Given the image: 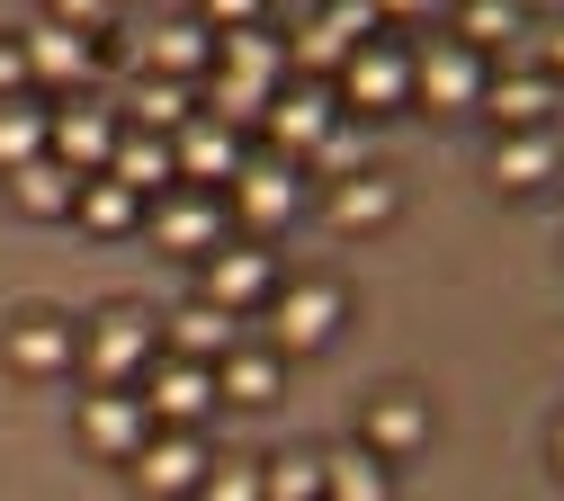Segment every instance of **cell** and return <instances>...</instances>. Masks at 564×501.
<instances>
[{
  "mask_svg": "<svg viewBox=\"0 0 564 501\" xmlns=\"http://www.w3.org/2000/svg\"><path fill=\"white\" fill-rule=\"evenodd\" d=\"M484 81H492V63L475 54V45H412V99L421 108H440V117H466V108H484Z\"/></svg>",
  "mask_w": 564,
  "mask_h": 501,
  "instance_id": "8fae6325",
  "label": "cell"
},
{
  "mask_svg": "<svg viewBox=\"0 0 564 501\" xmlns=\"http://www.w3.org/2000/svg\"><path fill=\"white\" fill-rule=\"evenodd\" d=\"M305 162H288V153H251L242 171H234V188H225V206H234V225L251 233V242H269V233H288L296 215H305Z\"/></svg>",
  "mask_w": 564,
  "mask_h": 501,
  "instance_id": "7a4b0ae2",
  "label": "cell"
},
{
  "mask_svg": "<svg viewBox=\"0 0 564 501\" xmlns=\"http://www.w3.org/2000/svg\"><path fill=\"white\" fill-rule=\"evenodd\" d=\"M251 331H242V314H225V305H206V296H188L171 323H162V349L171 358H197V368H216V358H234Z\"/></svg>",
  "mask_w": 564,
  "mask_h": 501,
  "instance_id": "e0dca14e",
  "label": "cell"
},
{
  "mask_svg": "<svg viewBox=\"0 0 564 501\" xmlns=\"http://www.w3.org/2000/svg\"><path fill=\"white\" fill-rule=\"evenodd\" d=\"M359 171H368V126H359V117H340V126L314 143V153H305V179L332 188V179H359Z\"/></svg>",
  "mask_w": 564,
  "mask_h": 501,
  "instance_id": "f1b7e54d",
  "label": "cell"
},
{
  "mask_svg": "<svg viewBox=\"0 0 564 501\" xmlns=\"http://www.w3.org/2000/svg\"><path fill=\"white\" fill-rule=\"evenodd\" d=\"M206 466H216V457H206L197 429H153V439L126 457V475H134V492H144V501H197Z\"/></svg>",
  "mask_w": 564,
  "mask_h": 501,
  "instance_id": "4fadbf2b",
  "label": "cell"
},
{
  "mask_svg": "<svg viewBox=\"0 0 564 501\" xmlns=\"http://www.w3.org/2000/svg\"><path fill=\"white\" fill-rule=\"evenodd\" d=\"M117 134H126V108H99L90 90H73V99H54V134H45V153H54L63 171L99 179V171L117 162Z\"/></svg>",
  "mask_w": 564,
  "mask_h": 501,
  "instance_id": "52a82bcc",
  "label": "cell"
},
{
  "mask_svg": "<svg viewBox=\"0 0 564 501\" xmlns=\"http://www.w3.org/2000/svg\"><path fill=\"white\" fill-rule=\"evenodd\" d=\"M260 10H269V0H197V19L216 28V36H234V28H260Z\"/></svg>",
  "mask_w": 564,
  "mask_h": 501,
  "instance_id": "836d02e7",
  "label": "cell"
},
{
  "mask_svg": "<svg viewBox=\"0 0 564 501\" xmlns=\"http://www.w3.org/2000/svg\"><path fill=\"white\" fill-rule=\"evenodd\" d=\"M144 233H153L162 251H180V260H206V251L234 233V206H225L216 188H162V197L144 206Z\"/></svg>",
  "mask_w": 564,
  "mask_h": 501,
  "instance_id": "8992f818",
  "label": "cell"
},
{
  "mask_svg": "<svg viewBox=\"0 0 564 501\" xmlns=\"http://www.w3.org/2000/svg\"><path fill=\"white\" fill-rule=\"evenodd\" d=\"M484 117L502 126V134H529L555 117V72L546 63H511V72H492L484 81Z\"/></svg>",
  "mask_w": 564,
  "mask_h": 501,
  "instance_id": "2e32d148",
  "label": "cell"
},
{
  "mask_svg": "<svg viewBox=\"0 0 564 501\" xmlns=\"http://www.w3.org/2000/svg\"><path fill=\"white\" fill-rule=\"evenodd\" d=\"M555 171H564V143H555V126L492 134V179H502V188H546Z\"/></svg>",
  "mask_w": 564,
  "mask_h": 501,
  "instance_id": "603a6c76",
  "label": "cell"
},
{
  "mask_svg": "<svg viewBox=\"0 0 564 501\" xmlns=\"http://www.w3.org/2000/svg\"><path fill=\"white\" fill-rule=\"evenodd\" d=\"M19 45H28V90L73 99V90H90V81H99V45H90L82 28H63V19H28V28H19Z\"/></svg>",
  "mask_w": 564,
  "mask_h": 501,
  "instance_id": "30bf717a",
  "label": "cell"
},
{
  "mask_svg": "<svg viewBox=\"0 0 564 501\" xmlns=\"http://www.w3.org/2000/svg\"><path fill=\"white\" fill-rule=\"evenodd\" d=\"M162 358V314L153 305H99L82 323V368L90 385H144V368Z\"/></svg>",
  "mask_w": 564,
  "mask_h": 501,
  "instance_id": "6da1fadb",
  "label": "cell"
},
{
  "mask_svg": "<svg viewBox=\"0 0 564 501\" xmlns=\"http://www.w3.org/2000/svg\"><path fill=\"white\" fill-rule=\"evenodd\" d=\"M0 358H10V377H73V368H82V314H63V305H19Z\"/></svg>",
  "mask_w": 564,
  "mask_h": 501,
  "instance_id": "5b68a950",
  "label": "cell"
},
{
  "mask_svg": "<svg viewBox=\"0 0 564 501\" xmlns=\"http://www.w3.org/2000/svg\"><path fill=\"white\" fill-rule=\"evenodd\" d=\"M45 19H63V28H82V36H99V28L117 19V0H45Z\"/></svg>",
  "mask_w": 564,
  "mask_h": 501,
  "instance_id": "d6a6232c",
  "label": "cell"
},
{
  "mask_svg": "<svg viewBox=\"0 0 564 501\" xmlns=\"http://www.w3.org/2000/svg\"><path fill=\"white\" fill-rule=\"evenodd\" d=\"M340 323H349L340 277H278V296H269V349H278V358H314V349H332Z\"/></svg>",
  "mask_w": 564,
  "mask_h": 501,
  "instance_id": "3957f363",
  "label": "cell"
},
{
  "mask_svg": "<svg viewBox=\"0 0 564 501\" xmlns=\"http://www.w3.org/2000/svg\"><path fill=\"white\" fill-rule=\"evenodd\" d=\"M340 117H394V108H412V45H386V36H368L359 54L340 63Z\"/></svg>",
  "mask_w": 564,
  "mask_h": 501,
  "instance_id": "277c9868",
  "label": "cell"
},
{
  "mask_svg": "<svg viewBox=\"0 0 564 501\" xmlns=\"http://www.w3.org/2000/svg\"><path fill=\"white\" fill-rule=\"evenodd\" d=\"M10 197H19V215H36V225H73V206H82V171H63L54 153H36V162L10 171Z\"/></svg>",
  "mask_w": 564,
  "mask_h": 501,
  "instance_id": "ffe728a7",
  "label": "cell"
},
{
  "mask_svg": "<svg viewBox=\"0 0 564 501\" xmlns=\"http://www.w3.org/2000/svg\"><path fill=\"white\" fill-rule=\"evenodd\" d=\"M197 117V81H162V72H144V81L126 90V126H144V134H180Z\"/></svg>",
  "mask_w": 564,
  "mask_h": 501,
  "instance_id": "4316f807",
  "label": "cell"
},
{
  "mask_svg": "<svg viewBox=\"0 0 564 501\" xmlns=\"http://www.w3.org/2000/svg\"><path fill=\"white\" fill-rule=\"evenodd\" d=\"M197 296H206V305H225V314L269 305V296H278V260H269V242H251V233L234 242V233H225L216 251L197 260Z\"/></svg>",
  "mask_w": 564,
  "mask_h": 501,
  "instance_id": "ba28073f",
  "label": "cell"
},
{
  "mask_svg": "<svg viewBox=\"0 0 564 501\" xmlns=\"http://www.w3.org/2000/svg\"><path fill=\"white\" fill-rule=\"evenodd\" d=\"M197 501H269V483H260V457H234V466H206Z\"/></svg>",
  "mask_w": 564,
  "mask_h": 501,
  "instance_id": "1f68e13d",
  "label": "cell"
},
{
  "mask_svg": "<svg viewBox=\"0 0 564 501\" xmlns=\"http://www.w3.org/2000/svg\"><path fill=\"white\" fill-rule=\"evenodd\" d=\"M45 134H54V99H45V90L0 99V179H10L19 162H36V153H45Z\"/></svg>",
  "mask_w": 564,
  "mask_h": 501,
  "instance_id": "d4e9b609",
  "label": "cell"
},
{
  "mask_svg": "<svg viewBox=\"0 0 564 501\" xmlns=\"http://www.w3.org/2000/svg\"><path fill=\"white\" fill-rule=\"evenodd\" d=\"M421 439H431V403L403 394V385H394V394H377V403H368V421H359V448H377L386 466H403Z\"/></svg>",
  "mask_w": 564,
  "mask_h": 501,
  "instance_id": "d6986e66",
  "label": "cell"
},
{
  "mask_svg": "<svg viewBox=\"0 0 564 501\" xmlns=\"http://www.w3.org/2000/svg\"><path fill=\"white\" fill-rule=\"evenodd\" d=\"M19 90H28V45L0 36V99H19Z\"/></svg>",
  "mask_w": 564,
  "mask_h": 501,
  "instance_id": "e575fe53",
  "label": "cell"
},
{
  "mask_svg": "<svg viewBox=\"0 0 564 501\" xmlns=\"http://www.w3.org/2000/svg\"><path fill=\"white\" fill-rule=\"evenodd\" d=\"M260 126H269V153H288V162H305L314 143H323V134L340 126V90H332V81H296V72H288V81L269 90Z\"/></svg>",
  "mask_w": 564,
  "mask_h": 501,
  "instance_id": "9c48e42d",
  "label": "cell"
},
{
  "mask_svg": "<svg viewBox=\"0 0 564 501\" xmlns=\"http://www.w3.org/2000/svg\"><path fill=\"white\" fill-rule=\"evenodd\" d=\"M440 0H377V19H431Z\"/></svg>",
  "mask_w": 564,
  "mask_h": 501,
  "instance_id": "d590c367",
  "label": "cell"
},
{
  "mask_svg": "<svg viewBox=\"0 0 564 501\" xmlns=\"http://www.w3.org/2000/svg\"><path fill=\"white\" fill-rule=\"evenodd\" d=\"M394 206H403V188L386 179V171H359V179H332L323 188V215L340 233H377V225H394Z\"/></svg>",
  "mask_w": 564,
  "mask_h": 501,
  "instance_id": "7402d4cb",
  "label": "cell"
},
{
  "mask_svg": "<svg viewBox=\"0 0 564 501\" xmlns=\"http://www.w3.org/2000/svg\"><path fill=\"white\" fill-rule=\"evenodd\" d=\"M323 501H394V466L377 448H323Z\"/></svg>",
  "mask_w": 564,
  "mask_h": 501,
  "instance_id": "cb8c5ba5",
  "label": "cell"
},
{
  "mask_svg": "<svg viewBox=\"0 0 564 501\" xmlns=\"http://www.w3.org/2000/svg\"><path fill=\"white\" fill-rule=\"evenodd\" d=\"M555 475H564V421H555Z\"/></svg>",
  "mask_w": 564,
  "mask_h": 501,
  "instance_id": "74e56055",
  "label": "cell"
},
{
  "mask_svg": "<svg viewBox=\"0 0 564 501\" xmlns=\"http://www.w3.org/2000/svg\"><path fill=\"white\" fill-rule=\"evenodd\" d=\"M278 385H288V358L269 340H242L234 358H216V403H234V412H269Z\"/></svg>",
  "mask_w": 564,
  "mask_h": 501,
  "instance_id": "ac0fdd59",
  "label": "cell"
},
{
  "mask_svg": "<svg viewBox=\"0 0 564 501\" xmlns=\"http://www.w3.org/2000/svg\"><path fill=\"white\" fill-rule=\"evenodd\" d=\"M520 36V0H466V10H457V45H511Z\"/></svg>",
  "mask_w": 564,
  "mask_h": 501,
  "instance_id": "4dcf8cb0",
  "label": "cell"
},
{
  "mask_svg": "<svg viewBox=\"0 0 564 501\" xmlns=\"http://www.w3.org/2000/svg\"><path fill=\"white\" fill-rule=\"evenodd\" d=\"M134 394H144L153 429H197L206 412H216V368H197V358H171V349H162Z\"/></svg>",
  "mask_w": 564,
  "mask_h": 501,
  "instance_id": "5bb4252c",
  "label": "cell"
},
{
  "mask_svg": "<svg viewBox=\"0 0 564 501\" xmlns=\"http://www.w3.org/2000/svg\"><path fill=\"white\" fill-rule=\"evenodd\" d=\"M108 179H126L134 197H162V188H180V153H171V134H144V126H126L117 134V162H108Z\"/></svg>",
  "mask_w": 564,
  "mask_h": 501,
  "instance_id": "44dd1931",
  "label": "cell"
},
{
  "mask_svg": "<svg viewBox=\"0 0 564 501\" xmlns=\"http://www.w3.org/2000/svg\"><path fill=\"white\" fill-rule=\"evenodd\" d=\"M206 63H216V28L206 19H171L153 36V54H144V72H162V81H197Z\"/></svg>",
  "mask_w": 564,
  "mask_h": 501,
  "instance_id": "83f0119b",
  "label": "cell"
},
{
  "mask_svg": "<svg viewBox=\"0 0 564 501\" xmlns=\"http://www.w3.org/2000/svg\"><path fill=\"white\" fill-rule=\"evenodd\" d=\"M546 63H555V72H564V28H555V45H546Z\"/></svg>",
  "mask_w": 564,
  "mask_h": 501,
  "instance_id": "8d00e7d4",
  "label": "cell"
},
{
  "mask_svg": "<svg viewBox=\"0 0 564 501\" xmlns=\"http://www.w3.org/2000/svg\"><path fill=\"white\" fill-rule=\"evenodd\" d=\"M260 483H269V501H323V448H278V457H260Z\"/></svg>",
  "mask_w": 564,
  "mask_h": 501,
  "instance_id": "f546056e",
  "label": "cell"
},
{
  "mask_svg": "<svg viewBox=\"0 0 564 501\" xmlns=\"http://www.w3.org/2000/svg\"><path fill=\"white\" fill-rule=\"evenodd\" d=\"M73 439H82L90 457L126 466L134 448L153 439V412H144V394H134V385H90V394H82V412H73Z\"/></svg>",
  "mask_w": 564,
  "mask_h": 501,
  "instance_id": "7c38bea8",
  "label": "cell"
},
{
  "mask_svg": "<svg viewBox=\"0 0 564 501\" xmlns=\"http://www.w3.org/2000/svg\"><path fill=\"white\" fill-rule=\"evenodd\" d=\"M73 225L82 233H99V242H117V233H144V197H134L126 179H82V206H73Z\"/></svg>",
  "mask_w": 564,
  "mask_h": 501,
  "instance_id": "484cf974",
  "label": "cell"
},
{
  "mask_svg": "<svg viewBox=\"0 0 564 501\" xmlns=\"http://www.w3.org/2000/svg\"><path fill=\"white\" fill-rule=\"evenodd\" d=\"M171 153H180V188H234V171L251 162L242 153V126H225V117H188L180 134H171Z\"/></svg>",
  "mask_w": 564,
  "mask_h": 501,
  "instance_id": "9a60e30c",
  "label": "cell"
}]
</instances>
